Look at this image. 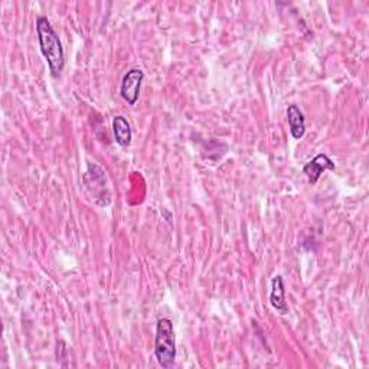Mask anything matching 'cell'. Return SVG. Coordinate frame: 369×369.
<instances>
[{
    "mask_svg": "<svg viewBox=\"0 0 369 369\" xmlns=\"http://www.w3.org/2000/svg\"><path fill=\"white\" fill-rule=\"evenodd\" d=\"M286 116L293 138L300 140L306 133V120L302 110L296 104H290L286 110Z\"/></svg>",
    "mask_w": 369,
    "mask_h": 369,
    "instance_id": "cell-7",
    "label": "cell"
},
{
    "mask_svg": "<svg viewBox=\"0 0 369 369\" xmlns=\"http://www.w3.org/2000/svg\"><path fill=\"white\" fill-rule=\"evenodd\" d=\"M84 182H85V186H93L90 190L91 195H94V200L98 204L100 198L103 200V205H108L110 201H111V196H110V192H108V188H107V179H105V174L104 170L94 164V163H89V170L85 172V176H84Z\"/></svg>",
    "mask_w": 369,
    "mask_h": 369,
    "instance_id": "cell-3",
    "label": "cell"
},
{
    "mask_svg": "<svg viewBox=\"0 0 369 369\" xmlns=\"http://www.w3.org/2000/svg\"><path fill=\"white\" fill-rule=\"evenodd\" d=\"M143 79H145V72L140 68H131L124 74L120 87V94L129 105H134L137 103Z\"/></svg>",
    "mask_w": 369,
    "mask_h": 369,
    "instance_id": "cell-4",
    "label": "cell"
},
{
    "mask_svg": "<svg viewBox=\"0 0 369 369\" xmlns=\"http://www.w3.org/2000/svg\"><path fill=\"white\" fill-rule=\"evenodd\" d=\"M37 34H38L41 52L48 63L51 75L53 78H58L63 74V70L65 65L64 48H63L58 34L55 32L48 18L45 16L37 18Z\"/></svg>",
    "mask_w": 369,
    "mask_h": 369,
    "instance_id": "cell-1",
    "label": "cell"
},
{
    "mask_svg": "<svg viewBox=\"0 0 369 369\" xmlns=\"http://www.w3.org/2000/svg\"><path fill=\"white\" fill-rule=\"evenodd\" d=\"M155 356L157 359V363L164 369L172 368L175 363L176 340H175L174 322L167 318L159 319L156 325Z\"/></svg>",
    "mask_w": 369,
    "mask_h": 369,
    "instance_id": "cell-2",
    "label": "cell"
},
{
    "mask_svg": "<svg viewBox=\"0 0 369 369\" xmlns=\"http://www.w3.org/2000/svg\"><path fill=\"white\" fill-rule=\"evenodd\" d=\"M335 162L325 153H319L315 156L309 163L304 164L303 174L307 176L310 185H316L321 176L326 172V170H335Z\"/></svg>",
    "mask_w": 369,
    "mask_h": 369,
    "instance_id": "cell-5",
    "label": "cell"
},
{
    "mask_svg": "<svg viewBox=\"0 0 369 369\" xmlns=\"http://www.w3.org/2000/svg\"><path fill=\"white\" fill-rule=\"evenodd\" d=\"M112 133H115V138L122 148H129L131 145L133 131L124 116H116L112 119Z\"/></svg>",
    "mask_w": 369,
    "mask_h": 369,
    "instance_id": "cell-8",
    "label": "cell"
},
{
    "mask_svg": "<svg viewBox=\"0 0 369 369\" xmlns=\"http://www.w3.org/2000/svg\"><path fill=\"white\" fill-rule=\"evenodd\" d=\"M270 303L278 311L281 316H286L289 313V304L286 302V289L285 281L280 274L274 276L271 280V293H270Z\"/></svg>",
    "mask_w": 369,
    "mask_h": 369,
    "instance_id": "cell-6",
    "label": "cell"
}]
</instances>
